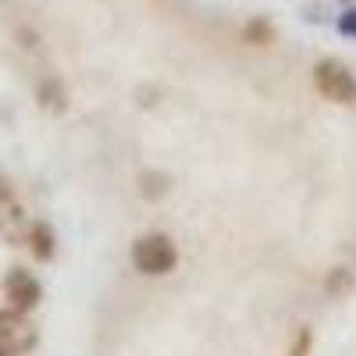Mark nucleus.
Masks as SVG:
<instances>
[{
  "mask_svg": "<svg viewBox=\"0 0 356 356\" xmlns=\"http://www.w3.org/2000/svg\"><path fill=\"white\" fill-rule=\"evenodd\" d=\"M132 264L136 271L143 275H168L171 267L178 264V250L168 235L161 232H150V235H139L136 246H132Z\"/></svg>",
  "mask_w": 356,
  "mask_h": 356,
  "instance_id": "obj_1",
  "label": "nucleus"
},
{
  "mask_svg": "<svg viewBox=\"0 0 356 356\" xmlns=\"http://www.w3.org/2000/svg\"><path fill=\"white\" fill-rule=\"evenodd\" d=\"M314 86L321 89V97L324 100H332V104H356V75L335 61V57H324V61H317L314 68Z\"/></svg>",
  "mask_w": 356,
  "mask_h": 356,
  "instance_id": "obj_2",
  "label": "nucleus"
},
{
  "mask_svg": "<svg viewBox=\"0 0 356 356\" xmlns=\"http://www.w3.org/2000/svg\"><path fill=\"white\" fill-rule=\"evenodd\" d=\"M36 346V328L25 317V310H0V349H8L11 356H22Z\"/></svg>",
  "mask_w": 356,
  "mask_h": 356,
  "instance_id": "obj_3",
  "label": "nucleus"
},
{
  "mask_svg": "<svg viewBox=\"0 0 356 356\" xmlns=\"http://www.w3.org/2000/svg\"><path fill=\"white\" fill-rule=\"evenodd\" d=\"M4 296L11 300V307L15 310H33L40 300H43V289H40V282L29 275V271H22V267H15V271L4 278Z\"/></svg>",
  "mask_w": 356,
  "mask_h": 356,
  "instance_id": "obj_4",
  "label": "nucleus"
},
{
  "mask_svg": "<svg viewBox=\"0 0 356 356\" xmlns=\"http://www.w3.org/2000/svg\"><path fill=\"white\" fill-rule=\"evenodd\" d=\"M29 225L25 214H22V207L8 196V200H0V239L18 246V243H29Z\"/></svg>",
  "mask_w": 356,
  "mask_h": 356,
  "instance_id": "obj_5",
  "label": "nucleus"
},
{
  "mask_svg": "<svg viewBox=\"0 0 356 356\" xmlns=\"http://www.w3.org/2000/svg\"><path fill=\"white\" fill-rule=\"evenodd\" d=\"M29 250H33V257H36V260H50V257H54V250H57L54 228H50V225H43V221H36L33 228H29Z\"/></svg>",
  "mask_w": 356,
  "mask_h": 356,
  "instance_id": "obj_6",
  "label": "nucleus"
},
{
  "mask_svg": "<svg viewBox=\"0 0 356 356\" xmlns=\"http://www.w3.org/2000/svg\"><path fill=\"white\" fill-rule=\"evenodd\" d=\"M246 40H250L253 47H267V43L275 40V29L267 25L264 18H253V22L246 25Z\"/></svg>",
  "mask_w": 356,
  "mask_h": 356,
  "instance_id": "obj_7",
  "label": "nucleus"
},
{
  "mask_svg": "<svg viewBox=\"0 0 356 356\" xmlns=\"http://www.w3.org/2000/svg\"><path fill=\"white\" fill-rule=\"evenodd\" d=\"M339 29H342L346 36H356V8H349V11L339 18Z\"/></svg>",
  "mask_w": 356,
  "mask_h": 356,
  "instance_id": "obj_8",
  "label": "nucleus"
},
{
  "mask_svg": "<svg viewBox=\"0 0 356 356\" xmlns=\"http://www.w3.org/2000/svg\"><path fill=\"white\" fill-rule=\"evenodd\" d=\"M307 346H310V332H300V346L292 349V356H303V353H307Z\"/></svg>",
  "mask_w": 356,
  "mask_h": 356,
  "instance_id": "obj_9",
  "label": "nucleus"
},
{
  "mask_svg": "<svg viewBox=\"0 0 356 356\" xmlns=\"http://www.w3.org/2000/svg\"><path fill=\"white\" fill-rule=\"evenodd\" d=\"M8 196H11V186H8V178L0 175V200H8Z\"/></svg>",
  "mask_w": 356,
  "mask_h": 356,
  "instance_id": "obj_10",
  "label": "nucleus"
},
{
  "mask_svg": "<svg viewBox=\"0 0 356 356\" xmlns=\"http://www.w3.org/2000/svg\"><path fill=\"white\" fill-rule=\"evenodd\" d=\"M0 356H11V353H8V349H0Z\"/></svg>",
  "mask_w": 356,
  "mask_h": 356,
  "instance_id": "obj_11",
  "label": "nucleus"
}]
</instances>
